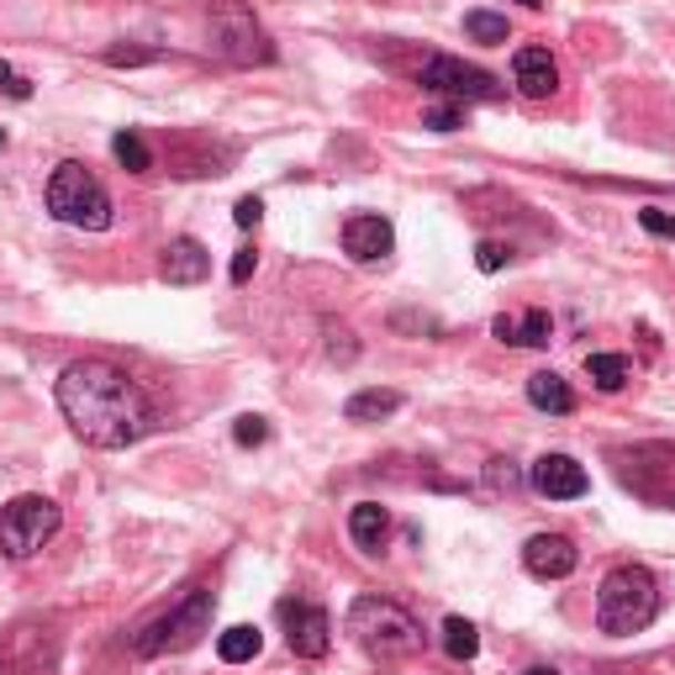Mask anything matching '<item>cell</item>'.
<instances>
[{
  "instance_id": "6da1fadb",
  "label": "cell",
  "mask_w": 675,
  "mask_h": 675,
  "mask_svg": "<svg viewBox=\"0 0 675 675\" xmlns=\"http://www.w3.org/2000/svg\"><path fill=\"white\" fill-rule=\"evenodd\" d=\"M53 396H59L64 422L85 438L90 449H127V443L149 438L158 428L149 391L106 359H74L59 375Z\"/></svg>"
},
{
  "instance_id": "7a4b0ae2",
  "label": "cell",
  "mask_w": 675,
  "mask_h": 675,
  "mask_svg": "<svg viewBox=\"0 0 675 675\" xmlns=\"http://www.w3.org/2000/svg\"><path fill=\"white\" fill-rule=\"evenodd\" d=\"M349 638L380 665H401L422 650V628L407 607H396L386 596H354L349 607Z\"/></svg>"
},
{
  "instance_id": "3957f363",
  "label": "cell",
  "mask_w": 675,
  "mask_h": 675,
  "mask_svg": "<svg viewBox=\"0 0 675 675\" xmlns=\"http://www.w3.org/2000/svg\"><path fill=\"white\" fill-rule=\"evenodd\" d=\"M659 617V581L644 565H617L596 591V628L612 638L644 633Z\"/></svg>"
},
{
  "instance_id": "277c9868",
  "label": "cell",
  "mask_w": 675,
  "mask_h": 675,
  "mask_svg": "<svg viewBox=\"0 0 675 675\" xmlns=\"http://www.w3.org/2000/svg\"><path fill=\"white\" fill-rule=\"evenodd\" d=\"M212 607H217L212 591L191 586L180 596V607H170L164 617H153L149 628L132 638V654L153 659V654H180V650H191V644H201V633H212Z\"/></svg>"
},
{
  "instance_id": "5b68a950",
  "label": "cell",
  "mask_w": 675,
  "mask_h": 675,
  "mask_svg": "<svg viewBox=\"0 0 675 675\" xmlns=\"http://www.w3.org/2000/svg\"><path fill=\"white\" fill-rule=\"evenodd\" d=\"M48 212L69 227H85V233H101L111 227V196L106 185L90 175L85 164H59L53 180H48Z\"/></svg>"
},
{
  "instance_id": "8992f818",
  "label": "cell",
  "mask_w": 675,
  "mask_h": 675,
  "mask_svg": "<svg viewBox=\"0 0 675 675\" xmlns=\"http://www.w3.org/2000/svg\"><path fill=\"white\" fill-rule=\"evenodd\" d=\"M59 523H64L59 501H48V497L6 501V507H0V554H11V560H32V554L59 533Z\"/></svg>"
},
{
  "instance_id": "52a82bcc",
  "label": "cell",
  "mask_w": 675,
  "mask_h": 675,
  "mask_svg": "<svg viewBox=\"0 0 675 675\" xmlns=\"http://www.w3.org/2000/svg\"><path fill=\"white\" fill-rule=\"evenodd\" d=\"M212 53L227 59V64H275V43H269V32L254 22V11L238 6V0H227L212 11Z\"/></svg>"
},
{
  "instance_id": "ba28073f",
  "label": "cell",
  "mask_w": 675,
  "mask_h": 675,
  "mask_svg": "<svg viewBox=\"0 0 675 675\" xmlns=\"http://www.w3.org/2000/svg\"><path fill=\"white\" fill-rule=\"evenodd\" d=\"M422 90H428V95H443V101H454V106H464V101H497L501 80H497V74H485V69H475V64H464V59L438 53V59L422 64Z\"/></svg>"
},
{
  "instance_id": "9c48e42d",
  "label": "cell",
  "mask_w": 675,
  "mask_h": 675,
  "mask_svg": "<svg viewBox=\"0 0 675 675\" xmlns=\"http://www.w3.org/2000/svg\"><path fill=\"white\" fill-rule=\"evenodd\" d=\"M280 623H285V644L296 659H323L333 650V617H327L317 602H301V596H285L280 602Z\"/></svg>"
},
{
  "instance_id": "30bf717a",
  "label": "cell",
  "mask_w": 675,
  "mask_h": 675,
  "mask_svg": "<svg viewBox=\"0 0 675 675\" xmlns=\"http://www.w3.org/2000/svg\"><path fill=\"white\" fill-rule=\"evenodd\" d=\"M396 248V227L380 212H359V217L344 222V254H349L354 264H380L391 259Z\"/></svg>"
},
{
  "instance_id": "8fae6325",
  "label": "cell",
  "mask_w": 675,
  "mask_h": 675,
  "mask_svg": "<svg viewBox=\"0 0 675 675\" xmlns=\"http://www.w3.org/2000/svg\"><path fill=\"white\" fill-rule=\"evenodd\" d=\"M528 485L549 501H575V497H586L591 491V475L570 454H544L533 470H528Z\"/></svg>"
},
{
  "instance_id": "7c38bea8",
  "label": "cell",
  "mask_w": 675,
  "mask_h": 675,
  "mask_svg": "<svg viewBox=\"0 0 675 675\" xmlns=\"http://www.w3.org/2000/svg\"><path fill=\"white\" fill-rule=\"evenodd\" d=\"M523 565H528V575H539V581H565V575H575V565H581V549L570 544L565 533H533L523 544Z\"/></svg>"
},
{
  "instance_id": "4fadbf2b",
  "label": "cell",
  "mask_w": 675,
  "mask_h": 675,
  "mask_svg": "<svg viewBox=\"0 0 675 675\" xmlns=\"http://www.w3.org/2000/svg\"><path fill=\"white\" fill-rule=\"evenodd\" d=\"M512 80H518V90L523 95H533V101H544V95H554L560 90V64H554V53L549 48H518L512 53Z\"/></svg>"
},
{
  "instance_id": "5bb4252c",
  "label": "cell",
  "mask_w": 675,
  "mask_h": 675,
  "mask_svg": "<svg viewBox=\"0 0 675 675\" xmlns=\"http://www.w3.org/2000/svg\"><path fill=\"white\" fill-rule=\"evenodd\" d=\"M158 275L170 285H201L212 275V254H206L196 238H175L164 248V259H158Z\"/></svg>"
},
{
  "instance_id": "9a60e30c",
  "label": "cell",
  "mask_w": 675,
  "mask_h": 675,
  "mask_svg": "<svg viewBox=\"0 0 675 675\" xmlns=\"http://www.w3.org/2000/svg\"><path fill=\"white\" fill-rule=\"evenodd\" d=\"M491 333H497L501 344H512V349H544L549 338H554V323H549V311H523V317H507L501 311L497 323H491Z\"/></svg>"
},
{
  "instance_id": "2e32d148",
  "label": "cell",
  "mask_w": 675,
  "mask_h": 675,
  "mask_svg": "<svg viewBox=\"0 0 675 675\" xmlns=\"http://www.w3.org/2000/svg\"><path fill=\"white\" fill-rule=\"evenodd\" d=\"M386 533H391V512H386L380 501H359L349 512V539L365 549V554H380Z\"/></svg>"
},
{
  "instance_id": "e0dca14e",
  "label": "cell",
  "mask_w": 675,
  "mask_h": 675,
  "mask_svg": "<svg viewBox=\"0 0 675 675\" xmlns=\"http://www.w3.org/2000/svg\"><path fill=\"white\" fill-rule=\"evenodd\" d=\"M528 401H533L539 412H554V417H570V412H575V391H570L565 375H554V370L528 375Z\"/></svg>"
},
{
  "instance_id": "ac0fdd59",
  "label": "cell",
  "mask_w": 675,
  "mask_h": 675,
  "mask_svg": "<svg viewBox=\"0 0 675 675\" xmlns=\"http://www.w3.org/2000/svg\"><path fill=\"white\" fill-rule=\"evenodd\" d=\"M401 412V391H359V396H349V407H344V417L349 422H380V417H396Z\"/></svg>"
},
{
  "instance_id": "d6986e66",
  "label": "cell",
  "mask_w": 675,
  "mask_h": 675,
  "mask_svg": "<svg viewBox=\"0 0 675 675\" xmlns=\"http://www.w3.org/2000/svg\"><path fill=\"white\" fill-rule=\"evenodd\" d=\"M259 650H264V633L254 628V623H233L227 633H217V654L227 665H248Z\"/></svg>"
},
{
  "instance_id": "ffe728a7",
  "label": "cell",
  "mask_w": 675,
  "mask_h": 675,
  "mask_svg": "<svg viewBox=\"0 0 675 675\" xmlns=\"http://www.w3.org/2000/svg\"><path fill=\"white\" fill-rule=\"evenodd\" d=\"M586 375H591V386L596 391H623L628 386V359L623 354H586Z\"/></svg>"
},
{
  "instance_id": "44dd1931",
  "label": "cell",
  "mask_w": 675,
  "mask_h": 675,
  "mask_svg": "<svg viewBox=\"0 0 675 675\" xmlns=\"http://www.w3.org/2000/svg\"><path fill=\"white\" fill-rule=\"evenodd\" d=\"M443 650H449V659H475L480 654V633L470 617H443Z\"/></svg>"
},
{
  "instance_id": "7402d4cb",
  "label": "cell",
  "mask_w": 675,
  "mask_h": 675,
  "mask_svg": "<svg viewBox=\"0 0 675 675\" xmlns=\"http://www.w3.org/2000/svg\"><path fill=\"white\" fill-rule=\"evenodd\" d=\"M111 153H116V164L132 170V175H149V170H153V153H149V143H143L137 132H116V137H111Z\"/></svg>"
},
{
  "instance_id": "603a6c76",
  "label": "cell",
  "mask_w": 675,
  "mask_h": 675,
  "mask_svg": "<svg viewBox=\"0 0 675 675\" xmlns=\"http://www.w3.org/2000/svg\"><path fill=\"white\" fill-rule=\"evenodd\" d=\"M464 38H475L485 48L507 43V17H497V11H464Z\"/></svg>"
},
{
  "instance_id": "cb8c5ba5",
  "label": "cell",
  "mask_w": 675,
  "mask_h": 675,
  "mask_svg": "<svg viewBox=\"0 0 675 675\" xmlns=\"http://www.w3.org/2000/svg\"><path fill=\"white\" fill-rule=\"evenodd\" d=\"M327 333V359L333 365H354V354H359V344H354V333L344 323H323Z\"/></svg>"
},
{
  "instance_id": "d4e9b609",
  "label": "cell",
  "mask_w": 675,
  "mask_h": 675,
  "mask_svg": "<svg viewBox=\"0 0 675 675\" xmlns=\"http://www.w3.org/2000/svg\"><path fill=\"white\" fill-rule=\"evenodd\" d=\"M638 227L654 233V238H675V212H665V206H644V212H638Z\"/></svg>"
},
{
  "instance_id": "484cf974",
  "label": "cell",
  "mask_w": 675,
  "mask_h": 675,
  "mask_svg": "<svg viewBox=\"0 0 675 675\" xmlns=\"http://www.w3.org/2000/svg\"><path fill=\"white\" fill-rule=\"evenodd\" d=\"M233 438H238L243 449H259L264 438H269V422H264V417H254V412H248V417H238V422H233Z\"/></svg>"
},
{
  "instance_id": "4316f807",
  "label": "cell",
  "mask_w": 675,
  "mask_h": 675,
  "mask_svg": "<svg viewBox=\"0 0 675 675\" xmlns=\"http://www.w3.org/2000/svg\"><path fill=\"white\" fill-rule=\"evenodd\" d=\"M459 122H464V111H459L454 101H443V106H428V111H422V127H433V132H454Z\"/></svg>"
},
{
  "instance_id": "83f0119b",
  "label": "cell",
  "mask_w": 675,
  "mask_h": 675,
  "mask_svg": "<svg viewBox=\"0 0 675 675\" xmlns=\"http://www.w3.org/2000/svg\"><path fill=\"white\" fill-rule=\"evenodd\" d=\"M158 53L153 48H106V64L111 69H132V64H153Z\"/></svg>"
},
{
  "instance_id": "f1b7e54d",
  "label": "cell",
  "mask_w": 675,
  "mask_h": 675,
  "mask_svg": "<svg viewBox=\"0 0 675 675\" xmlns=\"http://www.w3.org/2000/svg\"><path fill=\"white\" fill-rule=\"evenodd\" d=\"M475 264H480V269H485V275H497L501 264H507V243L485 238V243H480V248H475Z\"/></svg>"
},
{
  "instance_id": "f546056e",
  "label": "cell",
  "mask_w": 675,
  "mask_h": 675,
  "mask_svg": "<svg viewBox=\"0 0 675 675\" xmlns=\"http://www.w3.org/2000/svg\"><path fill=\"white\" fill-rule=\"evenodd\" d=\"M0 90H6V95H17V101H27V95H32V80H22L17 69L0 59Z\"/></svg>"
},
{
  "instance_id": "4dcf8cb0",
  "label": "cell",
  "mask_w": 675,
  "mask_h": 675,
  "mask_svg": "<svg viewBox=\"0 0 675 675\" xmlns=\"http://www.w3.org/2000/svg\"><path fill=\"white\" fill-rule=\"evenodd\" d=\"M259 217H264V201L259 196H243L238 206H233V222H238V227H259Z\"/></svg>"
},
{
  "instance_id": "1f68e13d",
  "label": "cell",
  "mask_w": 675,
  "mask_h": 675,
  "mask_svg": "<svg viewBox=\"0 0 675 675\" xmlns=\"http://www.w3.org/2000/svg\"><path fill=\"white\" fill-rule=\"evenodd\" d=\"M254 264H259V254H254V248H238V254H233V269H227V275H233V285H248Z\"/></svg>"
},
{
  "instance_id": "d6a6232c",
  "label": "cell",
  "mask_w": 675,
  "mask_h": 675,
  "mask_svg": "<svg viewBox=\"0 0 675 675\" xmlns=\"http://www.w3.org/2000/svg\"><path fill=\"white\" fill-rule=\"evenodd\" d=\"M523 675H560L554 665H533V671H523Z\"/></svg>"
},
{
  "instance_id": "836d02e7",
  "label": "cell",
  "mask_w": 675,
  "mask_h": 675,
  "mask_svg": "<svg viewBox=\"0 0 675 675\" xmlns=\"http://www.w3.org/2000/svg\"><path fill=\"white\" fill-rule=\"evenodd\" d=\"M523 6H544V0H523Z\"/></svg>"
},
{
  "instance_id": "e575fe53",
  "label": "cell",
  "mask_w": 675,
  "mask_h": 675,
  "mask_svg": "<svg viewBox=\"0 0 675 675\" xmlns=\"http://www.w3.org/2000/svg\"><path fill=\"white\" fill-rule=\"evenodd\" d=\"M0 149H6V132H0Z\"/></svg>"
}]
</instances>
